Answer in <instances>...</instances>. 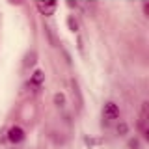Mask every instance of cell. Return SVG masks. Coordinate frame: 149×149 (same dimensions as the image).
Masks as SVG:
<instances>
[{
    "label": "cell",
    "mask_w": 149,
    "mask_h": 149,
    "mask_svg": "<svg viewBox=\"0 0 149 149\" xmlns=\"http://www.w3.org/2000/svg\"><path fill=\"white\" fill-rule=\"evenodd\" d=\"M127 132H129V125L123 123V121H119V125H118V134H119V136H125Z\"/></svg>",
    "instance_id": "obj_9"
},
{
    "label": "cell",
    "mask_w": 149,
    "mask_h": 149,
    "mask_svg": "<svg viewBox=\"0 0 149 149\" xmlns=\"http://www.w3.org/2000/svg\"><path fill=\"white\" fill-rule=\"evenodd\" d=\"M58 8L56 0H37V9H39L41 15H52Z\"/></svg>",
    "instance_id": "obj_1"
},
{
    "label": "cell",
    "mask_w": 149,
    "mask_h": 149,
    "mask_svg": "<svg viewBox=\"0 0 149 149\" xmlns=\"http://www.w3.org/2000/svg\"><path fill=\"white\" fill-rule=\"evenodd\" d=\"M102 116L106 119H118L119 118V106L116 102H106L104 108H102Z\"/></svg>",
    "instance_id": "obj_3"
},
{
    "label": "cell",
    "mask_w": 149,
    "mask_h": 149,
    "mask_svg": "<svg viewBox=\"0 0 149 149\" xmlns=\"http://www.w3.org/2000/svg\"><path fill=\"white\" fill-rule=\"evenodd\" d=\"M138 147H140L138 140H130V142H129V149H138Z\"/></svg>",
    "instance_id": "obj_10"
},
{
    "label": "cell",
    "mask_w": 149,
    "mask_h": 149,
    "mask_svg": "<svg viewBox=\"0 0 149 149\" xmlns=\"http://www.w3.org/2000/svg\"><path fill=\"white\" fill-rule=\"evenodd\" d=\"M147 116H149V102L142 104V112H140V130L143 132V138H147Z\"/></svg>",
    "instance_id": "obj_2"
},
{
    "label": "cell",
    "mask_w": 149,
    "mask_h": 149,
    "mask_svg": "<svg viewBox=\"0 0 149 149\" xmlns=\"http://www.w3.org/2000/svg\"><path fill=\"white\" fill-rule=\"evenodd\" d=\"M8 2H9V4H13V6H21L24 0H8Z\"/></svg>",
    "instance_id": "obj_11"
},
{
    "label": "cell",
    "mask_w": 149,
    "mask_h": 149,
    "mask_svg": "<svg viewBox=\"0 0 149 149\" xmlns=\"http://www.w3.org/2000/svg\"><path fill=\"white\" fill-rule=\"evenodd\" d=\"M143 13H146V15H149V6H147V2L143 4Z\"/></svg>",
    "instance_id": "obj_12"
},
{
    "label": "cell",
    "mask_w": 149,
    "mask_h": 149,
    "mask_svg": "<svg viewBox=\"0 0 149 149\" xmlns=\"http://www.w3.org/2000/svg\"><path fill=\"white\" fill-rule=\"evenodd\" d=\"M67 26H69V30H71V32H77L78 30V22H77V19H74L73 15L67 19Z\"/></svg>",
    "instance_id": "obj_8"
},
{
    "label": "cell",
    "mask_w": 149,
    "mask_h": 149,
    "mask_svg": "<svg viewBox=\"0 0 149 149\" xmlns=\"http://www.w3.org/2000/svg\"><path fill=\"white\" fill-rule=\"evenodd\" d=\"M43 80H45V74H43V71H39V69L34 71V74H32V78H30V82L34 84V86H39Z\"/></svg>",
    "instance_id": "obj_5"
},
{
    "label": "cell",
    "mask_w": 149,
    "mask_h": 149,
    "mask_svg": "<svg viewBox=\"0 0 149 149\" xmlns=\"http://www.w3.org/2000/svg\"><path fill=\"white\" fill-rule=\"evenodd\" d=\"M54 104L60 106V108L65 106V95H63V93H56V95H54Z\"/></svg>",
    "instance_id": "obj_7"
},
{
    "label": "cell",
    "mask_w": 149,
    "mask_h": 149,
    "mask_svg": "<svg viewBox=\"0 0 149 149\" xmlns=\"http://www.w3.org/2000/svg\"><path fill=\"white\" fill-rule=\"evenodd\" d=\"M36 58H37L36 52H28V54H26V60H24V65H26V67H34L36 62H37Z\"/></svg>",
    "instance_id": "obj_6"
},
{
    "label": "cell",
    "mask_w": 149,
    "mask_h": 149,
    "mask_svg": "<svg viewBox=\"0 0 149 149\" xmlns=\"http://www.w3.org/2000/svg\"><path fill=\"white\" fill-rule=\"evenodd\" d=\"M8 140L11 143H21L22 140H24V130H22L21 127H17V125H15V127H11V129L8 130Z\"/></svg>",
    "instance_id": "obj_4"
}]
</instances>
